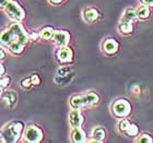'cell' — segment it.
Wrapping results in <instances>:
<instances>
[{"label": "cell", "mask_w": 153, "mask_h": 143, "mask_svg": "<svg viewBox=\"0 0 153 143\" xmlns=\"http://www.w3.org/2000/svg\"><path fill=\"white\" fill-rule=\"evenodd\" d=\"M29 41V36L20 23H13L1 33V44L14 54H20Z\"/></svg>", "instance_id": "1"}, {"label": "cell", "mask_w": 153, "mask_h": 143, "mask_svg": "<svg viewBox=\"0 0 153 143\" xmlns=\"http://www.w3.org/2000/svg\"><path fill=\"white\" fill-rule=\"evenodd\" d=\"M23 126L21 122H10L1 131V141L2 142H16L22 132Z\"/></svg>", "instance_id": "2"}, {"label": "cell", "mask_w": 153, "mask_h": 143, "mask_svg": "<svg viewBox=\"0 0 153 143\" xmlns=\"http://www.w3.org/2000/svg\"><path fill=\"white\" fill-rule=\"evenodd\" d=\"M99 101H100V97L96 93L90 92L84 94V95L74 96L70 101V104L74 108H78L79 109L80 107H83V106L94 105L96 103H99Z\"/></svg>", "instance_id": "3"}, {"label": "cell", "mask_w": 153, "mask_h": 143, "mask_svg": "<svg viewBox=\"0 0 153 143\" xmlns=\"http://www.w3.org/2000/svg\"><path fill=\"white\" fill-rule=\"evenodd\" d=\"M4 9V12L8 14L10 19L14 20V21H22L24 19V11L21 7L19 6V3L16 2V1H12V0H9L8 2L6 3V6L3 7Z\"/></svg>", "instance_id": "4"}, {"label": "cell", "mask_w": 153, "mask_h": 143, "mask_svg": "<svg viewBox=\"0 0 153 143\" xmlns=\"http://www.w3.org/2000/svg\"><path fill=\"white\" fill-rule=\"evenodd\" d=\"M113 111L117 117H126L130 113V105L127 101L119 99L113 105Z\"/></svg>", "instance_id": "5"}, {"label": "cell", "mask_w": 153, "mask_h": 143, "mask_svg": "<svg viewBox=\"0 0 153 143\" xmlns=\"http://www.w3.org/2000/svg\"><path fill=\"white\" fill-rule=\"evenodd\" d=\"M24 137H25L26 141H29V142L37 143L42 140L43 133H42V131L37 127H35V126H29V127L26 128Z\"/></svg>", "instance_id": "6"}, {"label": "cell", "mask_w": 153, "mask_h": 143, "mask_svg": "<svg viewBox=\"0 0 153 143\" xmlns=\"http://www.w3.org/2000/svg\"><path fill=\"white\" fill-rule=\"evenodd\" d=\"M69 122H70L71 127H74V128L80 127V126L82 124L83 117L78 108H74V110H72L70 114H69Z\"/></svg>", "instance_id": "7"}, {"label": "cell", "mask_w": 153, "mask_h": 143, "mask_svg": "<svg viewBox=\"0 0 153 143\" xmlns=\"http://www.w3.org/2000/svg\"><path fill=\"white\" fill-rule=\"evenodd\" d=\"M54 41L58 46H66L69 43L70 36L66 31H56L54 34Z\"/></svg>", "instance_id": "8"}, {"label": "cell", "mask_w": 153, "mask_h": 143, "mask_svg": "<svg viewBox=\"0 0 153 143\" xmlns=\"http://www.w3.org/2000/svg\"><path fill=\"white\" fill-rule=\"evenodd\" d=\"M58 58L62 62H69L72 60V50L69 47L61 48L60 50L58 51Z\"/></svg>", "instance_id": "9"}, {"label": "cell", "mask_w": 153, "mask_h": 143, "mask_svg": "<svg viewBox=\"0 0 153 143\" xmlns=\"http://www.w3.org/2000/svg\"><path fill=\"white\" fill-rule=\"evenodd\" d=\"M103 48H104V51L107 54H115L118 50V43L115 39H106L103 45Z\"/></svg>", "instance_id": "10"}, {"label": "cell", "mask_w": 153, "mask_h": 143, "mask_svg": "<svg viewBox=\"0 0 153 143\" xmlns=\"http://www.w3.org/2000/svg\"><path fill=\"white\" fill-rule=\"evenodd\" d=\"M71 138H72V141H74V142H78V143L84 142L86 139L84 131H83L82 129H80V127L74 128V131H72V133H71Z\"/></svg>", "instance_id": "11"}, {"label": "cell", "mask_w": 153, "mask_h": 143, "mask_svg": "<svg viewBox=\"0 0 153 143\" xmlns=\"http://www.w3.org/2000/svg\"><path fill=\"white\" fill-rule=\"evenodd\" d=\"M83 16H84V20H85L86 22L92 23L97 20V18H99V12H97L95 9H91V8H90V9H85L83 11Z\"/></svg>", "instance_id": "12"}, {"label": "cell", "mask_w": 153, "mask_h": 143, "mask_svg": "<svg viewBox=\"0 0 153 143\" xmlns=\"http://www.w3.org/2000/svg\"><path fill=\"white\" fill-rule=\"evenodd\" d=\"M92 137H93V140L97 141V142H102L105 139V130L101 127L95 128L92 132Z\"/></svg>", "instance_id": "13"}, {"label": "cell", "mask_w": 153, "mask_h": 143, "mask_svg": "<svg viewBox=\"0 0 153 143\" xmlns=\"http://www.w3.org/2000/svg\"><path fill=\"white\" fill-rule=\"evenodd\" d=\"M2 101L7 106H12L16 103V95L13 94V92H6L2 94Z\"/></svg>", "instance_id": "14"}, {"label": "cell", "mask_w": 153, "mask_h": 143, "mask_svg": "<svg viewBox=\"0 0 153 143\" xmlns=\"http://www.w3.org/2000/svg\"><path fill=\"white\" fill-rule=\"evenodd\" d=\"M136 18H137V11H134V9L129 8V9H126L121 21H128V22H131V21L134 20Z\"/></svg>", "instance_id": "15"}, {"label": "cell", "mask_w": 153, "mask_h": 143, "mask_svg": "<svg viewBox=\"0 0 153 143\" xmlns=\"http://www.w3.org/2000/svg\"><path fill=\"white\" fill-rule=\"evenodd\" d=\"M136 11H137V16L140 19H147L150 14V10L148 6H140Z\"/></svg>", "instance_id": "16"}, {"label": "cell", "mask_w": 153, "mask_h": 143, "mask_svg": "<svg viewBox=\"0 0 153 143\" xmlns=\"http://www.w3.org/2000/svg\"><path fill=\"white\" fill-rule=\"evenodd\" d=\"M119 30H120V32L124 33V34H129V33H131L132 32L131 22H128V21H120Z\"/></svg>", "instance_id": "17"}, {"label": "cell", "mask_w": 153, "mask_h": 143, "mask_svg": "<svg viewBox=\"0 0 153 143\" xmlns=\"http://www.w3.org/2000/svg\"><path fill=\"white\" fill-rule=\"evenodd\" d=\"M54 30L51 29V27H45V29L42 30L41 32V36L44 39H51V37H54Z\"/></svg>", "instance_id": "18"}, {"label": "cell", "mask_w": 153, "mask_h": 143, "mask_svg": "<svg viewBox=\"0 0 153 143\" xmlns=\"http://www.w3.org/2000/svg\"><path fill=\"white\" fill-rule=\"evenodd\" d=\"M138 131H139V129H138V127L136 126V124H130V126H129V128L126 130V133H127L128 136L134 137V136H137V134H138Z\"/></svg>", "instance_id": "19"}, {"label": "cell", "mask_w": 153, "mask_h": 143, "mask_svg": "<svg viewBox=\"0 0 153 143\" xmlns=\"http://www.w3.org/2000/svg\"><path fill=\"white\" fill-rule=\"evenodd\" d=\"M129 126H130V122H129V120H127V119H124V120H121L120 122H119V124H118V127H119V130L124 131V132H126V130H127L128 128H129Z\"/></svg>", "instance_id": "20"}, {"label": "cell", "mask_w": 153, "mask_h": 143, "mask_svg": "<svg viewBox=\"0 0 153 143\" xmlns=\"http://www.w3.org/2000/svg\"><path fill=\"white\" fill-rule=\"evenodd\" d=\"M138 142L140 143H152L153 140L152 138L150 136H148V134H143V136H141L139 139H138Z\"/></svg>", "instance_id": "21"}, {"label": "cell", "mask_w": 153, "mask_h": 143, "mask_svg": "<svg viewBox=\"0 0 153 143\" xmlns=\"http://www.w3.org/2000/svg\"><path fill=\"white\" fill-rule=\"evenodd\" d=\"M22 86L23 87H30V86L32 85L33 84V82H32V79L31 78H27V79H24V80H22Z\"/></svg>", "instance_id": "22"}, {"label": "cell", "mask_w": 153, "mask_h": 143, "mask_svg": "<svg viewBox=\"0 0 153 143\" xmlns=\"http://www.w3.org/2000/svg\"><path fill=\"white\" fill-rule=\"evenodd\" d=\"M9 82H10V78H8V76H4V78H2L1 79V87H4V86H8L9 85Z\"/></svg>", "instance_id": "23"}, {"label": "cell", "mask_w": 153, "mask_h": 143, "mask_svg": "<svg viewBox=\"0 0 153 143\" xmlns=\"http://www.w3.org/2000/svg\"><path fill=\"white\" fill-rule=\"evenodd\" d=\"M31 79H32V82H33V84H35V85H38L39 84V78H38V76H36V74H34V76H31Z\"/></svg>", "instance_id": "24"}, {"label": "cell", "mask_w": 153, "mask_h": 143, "mask_svg": "<svg viewBox=\"0 0 153 143\" xmlns=\"http://www.w3.org/2000/svg\"><path fill=\"white\" fill-rule=\"evenodd\" d=\"M142 1L147 6H153V0H142Z\"/></svg>", "instance_id": "25"}, {"label": "cell", "mask_w": 153, "mask_h": 143, "mask_svg": "<svg viewBox=\"0 0 153 143\" xmlns=\"http://www.w3.org/2000/svg\"><path fill=\"white\" fill-rule=\"evenodd\" d=\"M8 1H9V0H1V7L3 8V7L6 6V3L8 2Z\"/></svg>", "instance_id": "26"}, {"label": "cell", "mask_w": 153, "mask_h": 143, "mask_svg": "<svg viewBox=\"0 0 153 143\" xmlns=\"http://www.w3.org/2000/svg\"><path fill=\"white\" fill-rule=\"evenodd\" d=\"M51 1L53 3H59V2H61L62 0H51Z\"/></svg>", "instance_id": "27"}, {"label": "cell", "mask_w": 153, "mask_h": 143, "mask_svg": "<svg viewBox=\"0 0 153 143\" xmlns=\"http://www.w3.org/2000/svg\"><path fill=\"white\" fill-rule=\"evenodd\" d=\"M3 73H4V67L1 66V76H3Z\"/></svg>", "instance_id": "28"}, {"label": "cell", "mask_w": 153, "mask_h": 143, "mask_svg": "<svg viewBox=\"0 0 153 143\" xmlns=\"http://www.w3.org/2000/svg\"><path fill=\"white\" fill-rule=\"evenodd\" d=\"M4 58V53H3V50H1V59H3Z\"/></svg>", "instance_id": "29"}]
</instances>
